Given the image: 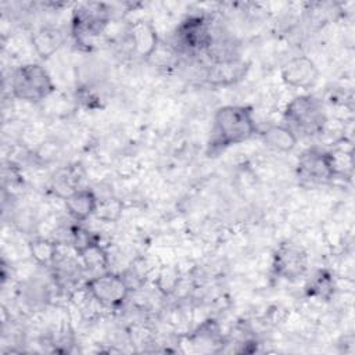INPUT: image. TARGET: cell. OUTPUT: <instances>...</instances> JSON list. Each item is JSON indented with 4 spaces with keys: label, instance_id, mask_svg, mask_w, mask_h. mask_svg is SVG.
<instances>
[{
    "label": "cell",
    "instance_id": "6da1fadb",
    "mask_svg": "<svg viewBox=\"0 0 355 355\" xmlns=\"http://www.w3.org/2000/svg\"><path fill=\"white\" fill-rule=\"evenodd\" d=\"M255 132L257 123L250 107L223 105L214 115L208 148L211 153H219L230 146L247 141Z\"/></svg>",
    "mask_w": 355,
    "mask_h": 355
},
{
    "label": "cell",
    "instance_id": "7a4b0ae2",
    "mask_svg": "<svg viewBox=\"0 0 355 355\" xmlns=\"http://www.w3.org/2000/svg\"><path fill=\"white\" fill-rule=\"evenodd\" d=\"M55 90L54 82L44 67L36 62L19 65L11 76L12 96L28 103H39Z\"/></svg>",
    "mask_w": 355,
    "mask_h": 355
},
{
    "label": "cell",
    "instance_id": "3957f363",
    "mask_svg": "<svg viewBox=\"0 0 355 355\" xmlns=\"http://www.w3.org/2000/svg\"><path fill=\"white\" fill-rule=\"evenodd\" d=\"M284 119L288 128L305 135L320 133L326 125V112L319 98L312 94L294 97L284 110Z\"/></svg>",
    "mask_w": 355,
    "mask_h": 355
},
{
    "label": "cell",
    "instance_id": "277c9868",
    "mask_svg": "<svg viewBox=\"0 0 355 355\" xmlns=\"http://www.w3.org/2000/svg\"><path fill=\"white\" fill-rule=\"evenodd\" d=\"M110 21V10L103 3H82L72 12V33L76 42L86 44L100 36Z\"/></svg>",
    "mask_w": 355,
    "mask_h": 355
},
{
    "label": "cell",
    "instance_id": "5b68a950",
    "mask_svg": "<svg viewBox=\"0 0 355 355\" xmlns=\"http://www.w3.org/2000/svg\"><path fill=\"white\" fill-rule=\"evenodd\" d=\"M297 172L300 179L309 183H329L337 176L331 154L316 148H309L298 158Z\"/></svg>",
    "mask_w": 355,
    "mask_h": 355
},
{
    "label": "cell",
    "instance_id": "8992f818",
    "mask_svg": "<svg viewBox=\"0 0 355 355\" xmlns=\"http://www.w3.org/2000/svg\"><path fill=\"white\" fill-rule=\"evenodd\" d=\"M87 290L89 294L104 306H118L129 294V286L125 279L110 272L90 279L87 282Z\"/></svg>",
    "mask_w": 355,
    "mask_h": 355
},
{
    "label": "cell",
    "instance_id": "52a82bcc",
    "mask_svg": "<svg viewBox=\"0 0 355 355\" xmlns=\"http://www.w3.org/2000/svg\"><path fill=\"white\" fill-rule=\"evenodd\" d=\"M211 36V25L201 15L186 18L176 29V43L182 51L187 53L207 51Z\"/></svg>",
    "mask_w": 355,
    "mask_h": 355
},
{
    "label": "cell",
    "instance_id": "ba28073f",
    "mask_svg": "<svg viewBox=\"0 0 355 355\" xmlns=\"http://www.w3.org/2000/svg\"><path fill=\"white\" fill-rule=\"evenodd\" d=\"M308 266L306 252L294 243H283L273 255V270L283 279L301 276Z\"/></svg>",
    "mask_w": 355,
    "mask_h": 355
},
{
    "label": "cell",
    "instance_id": "9c48e42d",
    "mask_svg": "<svg viewBox=\"0 0 355 355\" xmlns=\"http://www.w3.org/2000/svg\"><path fill=\"white\" fill-rule=\"evenodd\" d=\"M319 78L316 64L306 55H298L288 60L282 68V79L291 87L309 89Z\"/></svg>",
    "mask_w": 355,
    "mask_h": 355
},
{
    "label": "cell",
    "instance_id": "30bf717a",
    "mask_svg": "<svg viewBox=\"0 0 355 355\" xmlns=\"http://www.w3.org/2000/svg\"><path fill=\"white\" fill-rule=\"evenodd\" d=\"M129 39L133 53L141 58H150L158 49V36L150 22L139 21L130 26Z\"/></svg>",
    "mask_w": 355,
    "mask_h": 355
},
{
    "label": "cell",
    "instance_id": "8fae6325",
    "mask_svg": "<svg viewBox=\"0 0 355 355\" xmlns=\"http://www.w3.org/2000/svg\"><path fill=\"white\" fill-rule=\"evenodd\" d=\"M65 208L75 220H86L96 214L98 198L90 189H76L64 197Z\"/></svg>",
    "mask_w": 355,
    "mask_h": 355
},
{
    "label": "cell",
    "instance_id": "7c38bea8",
    "mask_svg": "<svg viewBox=\"0 0 355 355\" xmlns=\"http://www.w3.org/2000/svg\"><path fill=\"white\" fill-rule=\"evenodd\" d=\"M247 69H248V64L240 58L214 62V65L209 68L207 78H208V82L212 85H218V86L232 85L243 79Z\"/></svg>",
    "mask_w": 355,
    "mask_h": 355
},
{
    "label": "cell",
    "instance_id": "4fadbf2b",
    "mask_svg": "<svg viewBox=\"0 0 355 355\" xmlns=\"http://www.w3.org/2000/svg\"><path fill=\"white\" fill-rule=\"evenodd\" d=\"M32 43L39 57L46 60L62 46L64 35L58 28L43 26L32 36Z\"/></svg>",
    "mask_w": 355,
    "mask_h": 355
},
{
    "label": "cell",
    "instance_id": "5bb4252c",
    "mask_svg": "<svg viewBox=\"0 0 355 355\" xmlns=\"http://www.w3.org/2000/svg\"><path fill=\"white\" fill-rule=\"evenodd\" d=\"M262 139L268 147L282 153L291 151L297 144V135L284 125H272L266 128L262 133Z\"/></svg>",
    "mask_w": 355,
    "mask_h": 355
},
{
    "label": "cell",
    "instance_id": "9a60e30c",
    "mask_svg": "<svg viewBox=\"0 0 355 355\" xmlns=\"http://www.w3.org/2000/svg\"><path fill=\"white\" fill-rule=\"evenodd\" d=\"M309 295H315L323 300H329L331 293L334 291L333 279L327 272H318L313 279L309 282V286L306 287Z\"/></svg>",
    "mask_w": 355,
    "mask_h": 355
},
{
    "label": "cell",
    "instance_id": "2e32d148",
    "mask_svg": "<svg viewBox=\"0 0 355 355\" xmlns=\"http://www.w3.org/2000/svg\"><path fill=\"white\" fill-rule=\"evenodd\" d=\"M31 252L33 258L42 263V265H50L55 259L57 247L54 243L44 240V239H36L31 243Z\"/></svg>",
    "mask_w": 355,
    "mask_h": 355
},
{
    "label": "cell",
    "instance_id": "e0dca14e",
    "mask_svg": "<svg viewBox=\"0 0 355 355\" xmlns=\"http://www.w3.org/2000/svg\"><path fill=\"white\" fill-rule=\"evenodd\" d=\"M85 262V265L90 269H105L107 268V255L101 250V247L94 241L87 248H85L79 254Z\"/></svg>",
    "mask_w": 355,
    "mask_h": 355
},
{
    "label": "cell",
    "instance_id": "ac0fdd59",
    "mask_svg": "<svg viewBox=\"0 0 355 355\" xmlns=\"http://www.w3.org/2000/svg\"><path fill=\"white\" fill-rule=\"evenodd\" d=\"M121 211H122V204L118 200L115 198H108L104 201L98 200L94 215L103 220H114L119 216Z\"/></svg>",
    "mask_w": 355,
    "mask_h": 355
},
{
    "label": "cell",
    "instance_id": "d6986e66",
    "mask_svg": "<svg viewBox=\"0 0 355 355\" xmlns=\"http://www.w3.org/2000/svg\"><path fill=\"white\" fill-rule=\"evenodd\" d=\"M72 243H73L76 252L80 254L85 248H87L92 243H94V240L92 239L90 232H87L82 227H75L72 230Z\"/></svg>",
    "mask_w": 355,
    "mask_h": 355
}]
</instances>
